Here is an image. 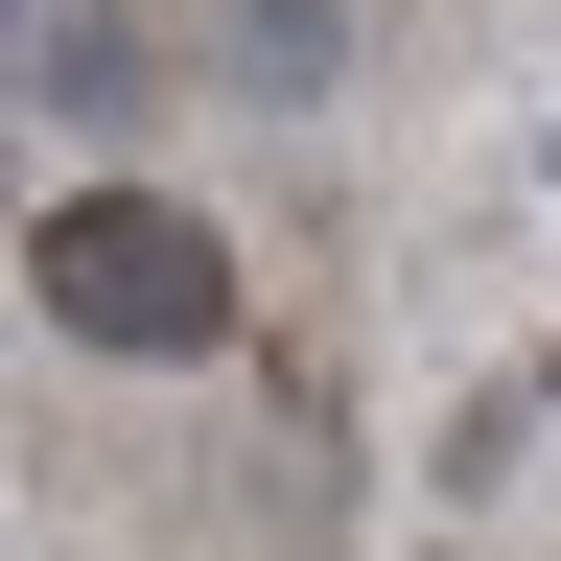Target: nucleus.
I'll list each match as a JSON object with an SVG mask.
<instances>
[{"label":"nucleus","instance_id":"nucleus-1","mask_svg":"<svg viewBox=\"0 0 561 561\" xmlns=\"http://www.w3.org/2000/svg\"><path fill=\"white\" fill-rule=\"evenodd\" d=\"M24 305L70 351H117V375H164V351H234V234H210L187 187H70L24 234Z\"/></svg>","mask_w":561,"mask_h":561},{"label":"nucleus","instance_id":"nucleus-2","mask_svg":"<svg viewBox=\"0 0 561 561\" xmlns=\"http://www.w3.org/2000/svg\"><path fill=\"white\" fill-rule=\"evenodd\" d=\"M0 24H24V0H0Z\"/></svg>","mask_w":561,"mask_h":561}]
</instances>
